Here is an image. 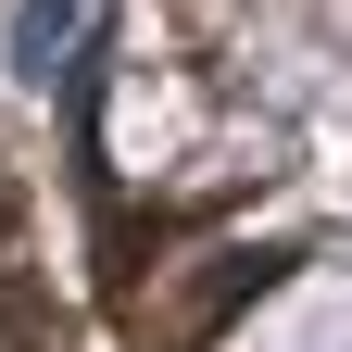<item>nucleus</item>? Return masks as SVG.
I'll return each mask as SVG.
<instances>
[{"instance_id":"nucleus-1","label":"nucleus","mask_w":352,"mask_h":352,"mask_svg":"<svg viewBox=\"0 0 352 352\" xmlns=\"http://www.w3.org/2000/svg\"><path fill=\"white\" fill-rule=\"evenodd\" d=\"M13 227H25V214H13V189H0V352H51V302H38Z\"/></svg>"}]
</instances>
